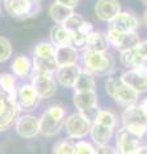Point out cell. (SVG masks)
Returning <instances> with one entry per match:
<instances>
[{
  "label": "cell",
  "instance_id": "ab89813d",
  "mask_svg": "<svg viewBox=\"0 0 147 154\" xmlns=\"http://www.w3.org/2000/svg\"><path fill=\"white\" fill-rule=\"evenodd\" d=\"M136 154H147V146H143V148H140L138 150H137Z\"/></svg>",
  "mask_w": 147,
  "mask_h": 154
},
{
  "label": "cell",
  "instance_id": "83f0119b",
  "mask_svg": "<svg viewBox=\"0 0 147 154\" xmlns=\"http://www.w3.org/2000/svg\"><path fill=\"white\" fill-rule=\"evenodd\" d=\"M55 49L56 48L51 44V42L42 41L35 46L34 54H35V57H39V58H54Z\"/></svg>",
  "mask_w": 147,
  "mask_h": 154
},
{
  "label": "cell",
  "instance_id": "ac0fdd59",
  "mask_svg": "<svg viewBox=\"0 0 147 154\" xmlns=\"http://www.w3.org/2000/svg\"><path fill=\"white\" fill-rule=\"evenodd\" d=\"M50 41L55 48L68 46L72 44V33L64 25H55L50 31Z\"/></svg>",
  "mask_w": 147,
  "mask_h": 154
},
{
  "label": "cell",
  "instance_id": "7bdbcfd3",
  "mask_svg": "<svg viewBox=\"0 0 147 154\" xmlns=\"http://www.w3.org/2000/svg\"><path fill=\"white\" fill-rule=\"evenodd\" d=\"M0 2H1V0H0Z\"/></svg>",
  "mask_w": 147,
  "mask_h": 154
},
{
  "label": "cell",
  "instance_id": "6da1fadb",
  "mask_svg": "<svg viewBox=\"0 0 147 154\" xmlns=\"http://www.w3.org/2000/svg\"><path fill=\"white\" fill-rule=\"evenodd\" d=\"M83 64L92 75L110 76L115 68V60L107 51H95L86 49L83 53Z\"/></svg>",
  "mask_w": 147,
  "mask_h": 154
},
{
  "label": "cell",
  "instance_id": "e575fe53",
  "mask_svg": "<svg viewBox=\"0 0 147 154\" xmlns=\"http://www.w3.org/2000/svg\"><path fill=\"white\" fill-rule=\"evenodd\" d=\"M81 33H83L84 36H88L91 32H93V25L91 22H88V21H84L83 22V25L79 27V30H78Z\"/></svg>",
  "mask_w": 147,
  "mask_h": 154
},
{
  "label": "cell",
  "instance_id": "f546056e",
  "mask_svg": "<svg viewBox=\"0 0 147 154\" xmlns=\"http://www.w3.org/2000/svg\"><path fill=\"white\" fill-rule=\"evenodd\" d=\"M13 54V48L7 37L0 36V63L7 62Z\"/></svg>",
  "mask_w": 147,
  "mask_h": 154
},
{
  "label": "cell",
  "instance_id": "5bb4252c",
  "mask_svg": "<svg viewBox=\"0 0 147 154\" xmlns=\"http://www.w3.org/2000/svg\"><path fill=\"white\" fill-rule=\"evenodd\" d=\"M81 69L77 64L74 66H65V67H59L58 71L55 72V77L58 84L64 86V88H74L75 82H77Z\"/></svg>",
  "mask_w": 147,
  "mask_h": 154
},
{
  "label": "cell",
  "instance_id": "b9f144b4",
  "mask_svg": "<svg viewBox=\"0 0 147 154\" xmlns=\"http://www.w3.org/2000/svg\"><path fill=\"white\" fill-rule=\"evenodd\" d=\"M143 2H145V3H146V4H147V0H143Z\"/></svg>",
  "mask_w": 147,
  "mask_h": 154
},
{
  "label": "cell",
  "instance_id": "484cf974",
  "mask_svg": "<svg viewBox=\"0 0 147 154\" xmlns=\"http://www.w3.org/2000/svg\"><path fill=\"white\" fill-rule=\"evenodd\" d=\"M0 90L7 93L17 100V90H16V77L12 73L3 72L0 73Z\"/></svg>",
  "mask_w": 147,
  "mask_h": 154
},
{
  "label": "cell",
  "instance_id": "9c48e42d",
  "mask_svg": "<svg viewBox=\"0 0 147 154\" xmlns=\"http://www.w3.org/2000/svg\"><path fill=\"white\" fill-rule=\"evenodd\" d=\"M122 81L133 89L136 93H145L147 91V67L141 66L133 69H128L122 75Z\"/></svg>",
  "mask_w": 147,
  "mask_h": 154
},
{
  "label": "cell",
  "instance_id": "74e56055",
  "mask_svg": "<svg viewBox=\"0 0 147 154\" xmlns=\"http://www.w3.org/2000/svg\"><path fill=\"white\" fill-rule=\"evenodd\" d=\"M97 154H118L116 150L109 145H100L97 149Z\"/></svg>",
  "mask_w": 147,
  "mask_h": 154
},
{
  "label": "cell",
  "instance_id": "44dd1931",
  "mask_svg": "<svg viewBox=\"0 0 147 154\" xmlns=\"http://www.w3.org/2000/svg\"><path fill=\"white\" fill-rule=\"evenodd\" d=\"M73 13H74L73 9L60 5L58 3H53L49 8V16L56 25H64Z\"/></svg>",
  "mask_w": 147,
  "mask_h": 154
},
{
  "label": "cell",
  "instance_id": "5b68a950",
  "mask_svg": "<svg viewBox=\"0 0 147 154\" xmlns=\"http://www.w3.org/2000/svg\"><path fill=\"white\" fill-rule=\"evenodd\" d=\"M19 110L21 108L17 100L0 90V132L8 130L16 122Z\"/></svg>",
  "mask_w": 147,
  "mask_h": 154
},
{
  "label": "cell",
  "instance_id": "2e32d148",
  "mask_svg": "<svg viewBox=\"0 0 147 154\" xmlns=\"http://www.w3.org/2000/svg\"><path fill=\"white\" fill-rule=\"evenodd\" d=\"M79 54L78 50L73 46H60L55 49V60L59 67L65 66H74L78 63Z\"/></svg>",
  "mask_w": 147,
  "mask_h": 154
},
{
  "label": "cell",
  "instance_id": "ba28073f",
  "mask_svg": "<svg viewBox=\"0 0 147 154\" xmlns=\"http://www.w3.org/2000/svg\"><path fill=\"white\" fill-rule=\"evenodd\" d=\"M65 131L73 139H82L84 136H87V134L91 131V121L87 119L83 114H81L79 112L70 114L67 118V121L64 123Z\"/></svg>",
  "mask_w": 147,
  "mask_h": 154
},
{
  "label": "cell",
  "instance_id": "9a60e30c",
  "mask_svg": "<svg viewBox=\"0 0 147 154\" xmlns=\"http://www.w3.org/2000/svg\"><path fill=\"white\" fill-rule=\"evenodd\" d=\"M110 27L115 28V30L120 31V32H136V30L140 27V22L132 13L128 12H120L115 19L110 23Z\"/></svg>",
  "mask_w": 147,
  "mask_h": 154
},
{
  "label": "cell",
  "instance_id": "836d02e7",
  "mask_svg": "<svg viewBox=\"0 0 147 154\" xmlns=\"http://www.w3.org/2000/svg\"><path fill=\"white\" fill-rule=\"evenodd\" d=\"M74 154H97V150L88 141H78L75 144Z\"/></svg>",
  "mask_w": 147,
  "mask_h": 154
},
{
  "label": "cell",
  "instance_id": "8992f818",
  "mask_svg": "<svg viewBox=\"0 0 147 154\" xmlns=\"http://www.w3.org/2000/svg\"><path fill=\"white\" fill-rule=\"evenodd\" d=\"M31 80H32L31 85L35 88L40 99H47L55 95L56 81L54 79V73L34 69L31 73Z\"/></svg>",
  "mask_w": 147,
  "mask_h": 154
},
{
  "label": "cell",
  "instance_id": "4316f807",
  "mask_svg": "<svg viewBox=\"0 0 147 154\" xmlns=\"http://www.w3.org/2000/svg\"><path fill=\"white\" fill-rule=\"evenodd\" d=\"M141 42L140 40V36L137 35L136 32H128L124 35V38H123L120 46L116 50H119L120 53L122 51H127V50H132V49H136L138 44Z\"/></svg>",
  "mask_w": 147,
  "mask_h": 154
},
{
  "label": "cell",
  "instance_id": "f35d334b",
  "mask_svg": "<svg viewBox=\"0 0 147 154\" xmlns=\"http://www.w3.org/2000/svg\"><path fill=\"white\" fill-rule=\"evenodd\" d=\"M140 107H141V109L143 110V112L146 113V116H147V99H145L143 102H142V103L140 104Z\"/></svg>",
  "mask_w": 147,
  "mask_h": 154
},
{
  "label": "cell",
  "instance_id": "4dcf8cb0",
  "mask_svg": "<svg viewBox=\"0 0 147 154\" xmlns=\"http://www.w3.org/2000/svg\"><path fill=\"white\" fill-rule=\"evenodd\" d=\"M124 35H125L124 32H120V31H118V30H115V28H113V27H109V31L106 33L107 42L111 46L115 48V49H118V48L120 46V44H122L123 38H124Z\"/></svg>",
  "mask_w": 147,
  "mask_h": 154
},
{
  "label": "cell",
  "instance_id": "cb8c5ba5",
  "mask_svg": "<svg viewBox=\"0 0 147 154\" xmlns=\"http://www.w3.org/2000/svg\"><path fill=\"white\" fill-rule=\"evenodd\" d=\"M32 62L26 55H18L12 62V71L17 77H27L31 72Z\"/></svg>",
  "mask_w": 147,
  "mask_h": 154
},
{
  "label": "cell",
  "instance_id": "8d00e7d4",
  "mask_svg": "<svg viewBox=\"0 0 147 154\" xmlns=\"http://www.w3.org/2000/svg\"><path fill=\"white\" fill-rule=\"evenodd\" d=\"M55 3L60 4V5H64L67 8H70V9H74L78 5V0H55Z\"/></svg>",
  "mask_w": 147,
  "mask_h": 154
},
{
  "label": "cell",
  "instance_id": "d6a6232c",
  "mask_svg": "<svg viewBox=\"0 0 147 154\" xmlns=\"http://www.w3.org/2000/svg\"><path fill=\"white\" fill-rule=\"evenodd\" d=\"M84 21H86V19L81 16V14L73 13L72 16H70V18L64 23V27L67 28L68 31H70V32H75V31L79 30V27L83 25Z\"/></svg>",
  "mask_w": 147,
  "mask_h": 154
},
{
  "label": "cell",
  "instance_id": "277c9868",
  "mask_svg": "<svg viewBox=\"0 0 147 154\" xmlns=\"http://www.w3.org/2000/svg\"><path fill=\"white\" fill-rule=\"evenodd\" d=\"M5 12L13 18H34L41 11L40 0H4Z\"/></svg>",
  "mask_w": 147,
  "mask_h": 154
},
{
  "label": "cell",
  "instance_id": "d590c367",
  "mask_svg": "<svg viewBox=\"0 0 147 154\" xmlns=\"http://www.w3.org/2000/svg\"><path fill=\"white\" fill-rule=\"evenodd\" d=\"M136 50L138 51V54L147 62V40L141 41L140 44H138V46L136 48Z\"/></svg>",
  "mask_w": 147,
  "mask_h": 154
},
{
  "label": "cell",
  "instance_id": "4fadbf2b",
  "mask_svg": "<svg viewBox=\"0 0 147 154\" xmlns=\"http://www.w3.org/2000/svg\"><path fill=\"white\" fill-rule=\"evenodd\" d=\"M120 13V4L118 0H97L95 4V14L104 22H113Z\"/></svg>",
  "mask_w": 147,
  "mask_h": 154
},
{
  "label": "cell",
  "instance_id": "d6986e66",
  "mask_svg": "<svg viewBox=\"0 0 147 154\" xmlns=\"http://www.w3.org/2000/svg\"><path fill=\"white\" fill-rule=\"evenodd\" d=\"M90 134H91L92 140L96 143L97 145H107V143L110 141V139L113 136V128L93 122Z\"/></svg>",
  "mask_w": 147,
  "mask_h": 154
},
{
  "label": "cell",
  "instance_id": "30bf717a",
  "mask_svg": "<svg viewBox=\"0 0 147 154\" xmlns=\"http://www.w3.org/2000/svg\"><path fill=\"white\" fill-rule=\"evenodd\" d=\"M116 146L119 154H136L140 149V137L124 127L116 134Z\"/></svg>",
  "mask_w": 147,
  "mask_h": 154
},
{
  "label": "cell",
  "instance_id": "60d3db41",
  "mask_svg": "<svg viewBox=\"0 0 147 154\" xmlns=\"http://www.w3.org/2000/svg\"><path fill=\"white\" fill-rule=\"evenodd\" d=\"M143 23H145V25L147 26V11L143 13Z\"/></svg>",
  "mask_w": 147,
  "mask_h": 154
},
{
  "label": "cell",
  "instance_id": "ffe728a7",
  "mask_svg": "<svg viewBox=\"0 0 147 154\" xmlns=\"http://www.w3.org/2000/svg\"><path fill=\"white\" fill-rule=\"evenodd\" d=\"M73 89L75 90V93H91V91H95V89H96V81H95L93 75L90 73L86 69L81 71L79 77Z\"/></svg>",
  "mask_w": 147,
  "mask_h": 154
},
{
  "label": "cell",
  "instance_id": "7402d4cb",
  "mask_svg": "<svg viewBox=\"0 0 147 154\" xmlns=\"http://www.w3.org/2000/svg\"><path fill=\"white\" fill-rule=\"evenodd\" d=\"M107 44L109 42L106 35H104L100 31L91 32L86 40V48L88 50H95V51H106Z\"/></svg>",
  "mask_w": 147,
  "mask_h": 154
},
{
  "label": "cell",
  "instance_id": "7a4b0ae2",
  "mask_svg": "<svg viewBox=\"0 0 147 154\" xmlns=\"http://www.w3.org/2000/svg\"><path fill=\"white\" fill-rule=\"evenodd\" d=\"M105 90L110 95V98L120 107H132L136 105L138 99V93H136L133 89H131L122 81L120 77H111L109 76L105 82Z\"/></svg>",
  "mask_w": 147,
  "mask_h": 154
},
{
  "label": "cell",
  "instance_id": "7c38bea8",
  "mask_svg": "<svg viewBox=\"0 0 147 154\" xmlns=\"http://www.w3.org/2000/svg\"><path fill=\"white\" fill-rule=\"evenodd\" d=\"M40 102V96L36 93L35 88L30 84L22 85L17 90V103L22 110H32L36 108V105Z\"/></svg>",
  "mask_w": 147,
  "mask_h": 154
},
{
  "label": "cell",
  "instance_id": "603a6c76",
  "mask_svg": "<svg viewBox=\"0 0 147 154\" xmlns=\"http://www.w3.org/2000/svg\"><path fill=\"white\" fill-rule=\"evenodd\" d=\"M120 62H122L123 66L127 67V68H129V69L145 66V63H146V60L138 54V51L136 49L122 51L120 53Z\"/></svg>",
  "mask_w": 147,
  "mask_h": 154
},
{
  "label": "cell",
  "instance_id": "e0dca14e",
  "mask_svg": "<svg viewBox=\"0 0 147 154\" xmlns=\"http://www.w3.org/2000/svg\"><path fill=\"white\" fill-rule=\"evenodd\" d=\"M124 127H129L133 125H143L147 126V116L140 105H132V107L125 108V110L122 114Z\"/></svg>",
  "mask_w": 147,
  "mask_h": 154
},
{
  "label": "cell",
  "instance_id": "3957f363",
  "mask_svg": "<svg viewBox=\"0 0 147 154\" xmlns=\"http://www.w3.org/2000/svg\"><path fill=\"white\" fill-rule=\"evenodd\" d=\"M65 117V110L60 105H51L40 117V132L47 137L59 134Z\"/></svg>",
  "mask_w": 147,
  "mask_h": 154
},
{
  "label": "cell",
  "instance_id": "f1b7e54d",
  "mask_svg": "<svg viewBox=\"0 0 147 154\" xmlns=\"http://www.w3.org/2000/svg\"><path fill=\"white\" fill-rule=\"evenodd\" d=\"M93 122L104 125V126H107L110 128H114L116 125V117L113 112H110V110H98V113H97Z\"/></svg>",
  "mask_w": 147,
  "mask_h": 154
},
{
  "label": "cell",
  "instance_id": "8fae6325",
  "mask_svg": "<svg viewBox=\"0 0 147 154\" xmlns=\"http://www.w3.org/2000/svg\"><path fill=\"white\" fill-rule=\"evenodd\" d=\"M16 131L21 137L34 139L40 132V121L32 114H25L18 118L16 123Z\"/></svg>",
  "mask_w": 147,
  "mask_h": 154
},
{
  "label": "cell",
  "instance_id": "d4e9b609",
  "mask_svg": "<svg viewBox=\"0 0 147 154\" xmlns=\"http://www.w3.org/2000/svg\"><path fill=\"white\" fill-rule=\"evenodd\" d=\"M32 66L34 69L36 71H42V72H49V73H55L58 71L59 66L54 58H39V57H34L32 60Z\"/></svg>",
  "mask_w": 147,
  "mask_h": 154
},
{
  "label": "cell",
  "instance_id": "1f68e13d",
  "mask_svg": "<svg viewBox=\"0 0 147 154\" xmlns=\"http://www.w3.org/2000/svg\"><path fill=\"white\" fill-rule=\"evenodd\" d=\"M75 144H73L69 140H63L59 141L54 145L53 154H74Z\"/></svg>",
  "mask_w": 147,
  "mask_h": 154
},
{
  "label": "cell",
  "instance_id": "52a82bcc",
  "mask_svg": "<svg viewBox=\"0 0 147 154\" xmlns=\"http://www.w3.org/2000/svg\"><path fill=\"white\" fill-rule=\"evenodd\" d=\"M73 103L81 114L90 121H95L98 113L97 109V94L95 91L91 93H75L73 98Z\"/></svg>",
  "mask_w": 147,
  "mask_h": 154
}]
</instances>
